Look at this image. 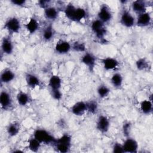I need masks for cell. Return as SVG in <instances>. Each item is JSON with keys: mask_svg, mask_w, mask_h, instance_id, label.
<instances>
[{"mask_svg": "<svg viewBox=\"0 0 153 153\" xmlns=\"http://www.w3.org/2000/svg\"><path fill=\"white\" fill-rule=\"evenodd\" d=\"M55 51L60 54L68 53L72 49V45L67 41L60 40L55 45Z\"/></svg>", "mask_w": 153, "mask_h": 153, "instance_id": "cell-10", "label": "cell"}, {"mask_svg": "<svg viewBox=\"0 0 153 153\" xmlns=\"http://www.w3.org/2000/svg\"><path fill=\"white\" fill-rule=\"evenodd\" d=\"M90 27L92 32L98 39H103L106 33V29L105 26V23L98 19L94 20L91 22Z\"/></svg>", "mask_w": 153, "mask_h": 153, "instance_id": "cell-2", "label": "cell"}, {"mask_svg": "<svg viewBox=\"0 0 153 153\" xmlns=\"http://www.w3.org/2000/svg\"><path fill=\"white\" fill-rule=\"evenodd\" d=\"M76 8V7H75L72 4H69L67 5L65 8V10H64L65 14L66 17L71 20H72V17L74 14Z\"/></svg>", "mask_w": 153, "mask_h": 153, "instance_id": "cell-30", "label": "cell"}, {"mask_svg": "<svg viewBox=\"0 0 153 153\" xmlns=\"http://www.w3.org/2000/svg\"><path fill=\"white\" fill-rule=\"evenodd\" d=\"M97 17L103 23H108L112 19V13L110 8L106 4H103L100 7L97 13Z\"/></svg>", "mask_w": 153, "mask_h": 153, "instance_id": "cell-5", "label": "cell"}, {"mask_svg": "<svg viewBox=\"0 0 153 153\" xmlns=\"http://www.w3.org/2000/svg\"><path fill=\"white\" fill-rule=\"evenodd\" d=\"M62 79L60 77L56 75H52L48 81V86L50 90L60 89L62 87Z\"/></svg>", "mask_w": 153, "mask_h": 153, "instance_id": "cell-19", "label": "cell"}, {"mask_svg": "<svg viewBox=\"0 0 153 153\" xmlns=\"http://www.w3.org/2000/svg\"><path fill=\"white\" fill-rule=\"evenodd\" d=\"M136 66L139 71H143L149 67V63L145 58H140L136 62Z\"/></svg>", "mask_w": 153, "mask_h": 153, "instance_id": "cell-31", "label": "cell"}, {"mask_svg": "<svg viewBox=\"0 0 153 153\" xmlns=\"http://www.w3.org/2000/svg\"><path fill=\"white\" fill-rule=\"evenodd\" d=\"M81 62L85 65L90 72H93L96 65V58L91 53H85L81 59Z\"/></svg>", "mask_w": 153, "mask_h": 153, "instance_id": "cell-8", "label": "cell"}, {"mask_svg": "<svg viewBox=\"0 0 153 153\" xmlns=\"http://www.w3.org/2000/svg\"><path fill=\"white\" fill-rule=\"evenodd\" d=\"M0 105L4 110L9 109L12 105L11 96L6 90H2L0 93Z\"/></svg>", "mask_w": 153, "mask_h": 153, "instance_id": "cell-9", "label": "cell"}, {"mask_svg": "<svg viewBox=\"0 0 153 153\" xmlns=\"http://www.w3.org/2000/svg\"><path fill=\"white\" fill-rule=\"evenodd\" d=\"M86 103L87 111L91 114H94L97 113L98 111V103L95 100H90Z\"/></svg>", "mask_w": 153, "mask_h": 153, "instance_id": "cell-28", "label": "cell"}, {"mask_svg": "<svg viewBox=\"0 0 153 153\" xmlns=\"http://www.w3.org/2000/svg\"><path fill=\"white\" fill-rule=\"evenodd\" d=\"M71 112L76 116H81L87 112L86 103L83 101L76 102L71 108Z\"/></svg>", "mask_w": 153, "mask_h": 153, "instance_id": "cell-13", "label": "cell"}, {"mask_svg": "<svg viewBox=\"0 0 153 153\" xmlns=\"http://www.w3.org/2000/svg\"><path fill=\"white\" fill-rule=\"evenodd\" d=\"M131 8L132 10L138 14H140L141 13L146 12V5L145 1H140V0H137L134 1L131 4Z\"/></svg>", "mask_w": 153, "mask_h": 153, "instance_id": "cell-17", "label": "cell"}, {"mask_svg": "<svg viewBox=\"0 0 153 153\" xmlns=\"http://www.w3.org/2000/svg\"><path fill=\"white\" fill-rule=\"evenodd\" d=\"M11 3H12L13 5L19 7H23L26 4L25 0H11Z\"/></svg>", "mask_w": 153, "mask_h": 153, "instance_id": "cell-36", "label": "cell"}, {"mask_svg": "<svg viewBox=\"0 0 153 153\" xmlns=\"http://www.w3.org/2000/svg\"><path fill=\"white\" fill-rule=\"evenodd\" d=\"M25 80L27 85L31 88H35L36 87L39 85L40 84V80L38 77L30 73H27L26 74Z\"/></svg>", "mask_w": 153, "mask_h": 153, "instance_id": "cell-15", "label": "cell"}, {"mask_svg": "<svg viewBox=\"0 0 153 153\" xmlns=\"http://www.w3.org/2000/svg\"><path fill=\"white\" fill-rule=\"evenodd\" d=\"M20 131V125L18 123H10L7 127V132L9 136L14 137L18 134Z\"/></svg>", "mask_w": 153, "mask_h": 153, "instance_id": "cell-21", "label": "cell"}, {"mask_svg": "<svg viewBox=\"0 0 153 153\" xmlns=\"http://www.w3.org/2000/svg\"><path fill=\"white\" fill-rule=\"evenodd\" d=\"M44 15L47 19L53 20L57 18L58 11L56 8L48 6L44 9Z\"/></svg>", "mask_w": 153, "mask_h": 153, "instance_id": "cell-24", "label": "cell"}, {"mask_svg": "<svg viewBox=\"0 0 153 153\" xmlns=\"http://www.w3.org/2000/svg\"><path fill=\"white\" fill-rule=\"evenodd\" d=\"M112 152L114 153H123L124 152L123 145L120 143H115L112 146Z\"/></svg>", "mask_w": 153, "mask_h": 153, "instance_id": "cell-34", "label": "cell"}, {"mask_svg": "<svg viewBox=\"0 0 153 153\" xmlns=\"http://www.w3.org/2000/svg\"><path fill=\"white\" fill-rule=\"evenodd\" d=\"M15 78V74L10 69H4L1 74L0 79L2 83L8 84Z\"/></svg>", "mask_w": 153, "mask_h": 153, "instance_id": "cell-16", "label": "cell"}, {"mask_svg": "<svg viewBox=\"0 0 153 153\" xmlns=\"http://www.w3.org/2000/svg\"><path fill=\"white\" fill-rule=\"evenodd\" d=\"M54 35V30L53 27L51 25H49L45 27L43 30V32L42 33V38L45 41H50L53 38Z\"/></svg>", "mask_w": 153, "mask_h": 153, "instance_id": "cell-27", "label": "cell"}, {"mask_svg": "<svg viewBox=\"0 0 153 153\" xmlns=\"http://www.w3.org/2000/svg\"><path fill=\"white\" fill-rule=\"evenodd\" d=\"M86 14L85 9L81 7H76L72 20L76 22H79L85 17Z\"/></svg>", "mask_w": 153, "mask_h": 153, "instance_id": "cell-23", "label": "cell"}, {"mask_svg": "<svg viewBox=\"0 0 153 153\" xmlns=\"http://www.w3.org/2000/svg\"><path fill=\"white\" fill-rule=\"evenodd\" d=\"M124 152L135 153L138 150V143L137 142L131 137H127L122 144Z\"/></svg>", "mask_w": 153, "mask_h": 153, "instance_id": "cell-7", "label": "cell"}, {"mask_svg": "<svg viewBox=\"0 0 153 153\" xmlns=\"http://www.w3.org/2000/svg\"><path fill=\"white\" fill-rule=\"evenodd\" d=\"M140 109L143 114H149L152 111V103L150 100H142L140 103Z\"/></svg>", "mask_w": 153, "mask_h": 153, "instance_id": "cell-22", "label": "cell"}, {"mask_svg": "<svg viewBox=\"0 0 153 153\" xmlns=\"http://www.w3.org/2000/svg\"><path fill=\"white\" fill-rule=\"evenodd\" d=\"M110 127V121L109 118L103 115H100L96 122L97 129L102 133H106Z\"/></svg>", "mask_w": 153, "mask_h": 153, "instance_id": "cell-6", "label": "cell"}, {"mask_svg": "<svg viewBox=\"0 0 153 153\" xmlns=\"http://www.w3.org/2000/svg\"><path fill=\"white\" fill-rule=\"evenodd\" d=\"M13 43L9 36H4L1 41V50L4 54L10 55L13 52Z\"/></svg>", "mask_w": 153, "mask_h": 153, "instance_id": "cell-12", "label": "cell"}, {"mask_svg": "<svg viewBox=\"0 0 153 153\" xmlns=\"http://www.w3.org/2000/svg\"><path fill=\"white\" fill-rule=\"evenodd\" d=\"M16 99L19 105L22 106H26L30 101L29 94L22 91H20L17 93Z\"/></svg>", "mask_w": 153, "mask_h": 153, "instance_id": "cell-20", "label": "cell"}, {"mask_svg": "<svg viewBox=\"0 0 153 153\" xmlns=\"http://www.w3.org/2000/svg\"><path fill=\"white\" fill-rule=\"evenodd\" d=\"M151 22V16L148 12H145L138 14L136 19V25L139 27H146Z\"/></svg>", "mask_w": 153, "mask_h": 153, "instance_id": "cell-11", "label": "cell"}, {"mask_svg": "<svg viewBox=\"0 0 153 153\" xmlns=\"http://www.w3.org/2000/svg\"><path fill=\"white\" fill-rule=\"evenodd\" d=\"M97 93L99 97L105 98L109 95L110 93V90L106 85H100L98 87L97 89Z\"/></svg>", "mask_w": 153, "mask_h": 153, "instance_id": "cell-29", "label": "cell"}, {"mask_svg": "<svg viewBox=\"0 0 153 153\" xmlns=\"http://www.w3.org/2000/svg\"><path fill=\"white\" fill-rule=\"evenodd\" d=\"M48 2H49L48 1H39V5H40L42 8H43L44 9H45V8H46L47 7H48V5H47L48 4Z\"/></svg>", "mask_w": 153, "mask_h": 153, "instance_id": "cell-37", "label": "cell"}, {"mask_svg": "<svg viewBox=\"0 0 153 153\" xmlns=\"http://www.w3.org/2000/svg\"><path fill=\"white\" fill-rule=\"evenodd\" d=\"M50 93L52 97L56 100H59L62 97V93L61 92L60 89L50 90Z\"/></svg>", "mask_w": 153, "mask_h": 153, "instance_id": "cell-33", "label": "cell"}, {"mask_svg": "<svg viewBox=\"0 0 153 153\" xmlns=\"http://www.w3.org/2000/svg\"><path fill=\"white\" fill-rule=\"evenodd\" d=\"M111 82L112 85L115 88H120L122 86L123 78L121 74L115 73L112 75L111 78Z\"/></svg>", "mask_w": 153, "mask_h": 153, "instance_id": "cell-25", "label": "cell"}, {"mask_svg": "<svg viewBox=\"0 0 153 153\" xmlns=\"http://www.w3.org/2000/svg\"><path fill=\"white\" fill-rule=\"evenodd\" d=\"M102 63L103 64V68L106 71L114 70L117 68L119 65L118 61L116 59L111 57L102 59Z\"/></svg>", "mask_w": 153, "mask_h": 153, "instance_id": "cell-14", "label": "cell"}, {"mask_svg": "<svg viewBox=\"0 0 153 153\" xmlns=\"http://www.w3.org/2000/svg\"><path fill=\"white\" fill-rule=\"evenodd\" d=\"M4 27L10 33H17L21 29L20 22L15 17H10L4 23Z\"/></svg>", "mask_w": 153, "mask_h": 153, "instance_id": "cell-4", "label": "cell"}, {"mask_svg": "<svg viewBox=\"0 0 153 153\" xmlns=\"http://www.w3.org/2000/svg\"><path fill=\"white\" fill-rule=\"evenodd\" d=\"M25 26L27 31L30 34L35 33L39 28V22L33 17L30 18Z\"/></svg>", "mask_w": 153, "mask_h": 153, "instance_id": "cell-18", "label": "cell"}, {"mask_svg": "<svg viewBox=\"0 0 153 153\" xmlns=\"http://www.w3.org/2000/svg\"><path fill=\"white\" fill-rule=\"evenodd\" d=\"M130 129H131V124L129 122H127L123 124V134L126 136L128 137L129 136L130 132Z\"/></svg>", "mask_w": 153, "mask_h": 153, "instance_id": "cell-35", "label": "cell"}, {"mask_svg": "<svg viewBox=\"0 0 153 153\" xmlns=\"http://www.w3.org/2000/svg\"><path fill=\"white\" fill-rule=\"evenodd\" d=\"M120 23L124 27L130 28L136 23V19L133 15L127 10H124L120 15Z\"/></svg>", "mask_w": 153, "mask_h": 153, "instance_id": "cell-3", "label": "cell"}, {"mask_svg": "<svg viewBox=\"0 0 153 153\" xmlns=\"http://www.w3.org/2000/svg\"><path fill=\"white\" fill-rule=\"evenodd\" d=\"M85 45L84 43L76 41L72 45V49L76 52H84L85 51Z\"/></svg>", "mask_w": 153, "mask_h": 153, "instance_id": "cell-32", "label": "cell"}, {"mask_svg": "<svg viewBox=\"0 0 153 153\" xmlns=\"http://www.w3.org/2000/svg\"><path fill=\"white\" fill-rule=\"evenodd\" d=\"M33 137L41 143H54L56 139L48 131L45 129H36L33 133Z\"/></svg>", "mask_w": 153, "mask_h": 153, "instance_id": "cell-1", "label": "cell"}, {"mask_svg": "<svg viewBox=\"0 0 153 153\" xmlns=\"http://www.w3.org/2000/svg\"><path fill=\"white\" fill-rule=\"evenodd\" d=\"M41 143L34 137L28 140V148L32 152H37L39 149Z\"/></svg>", "mask_w": 153, "mask_h": 153, "instance_id": "cell-26", "label": "cell"}]
</instances>
